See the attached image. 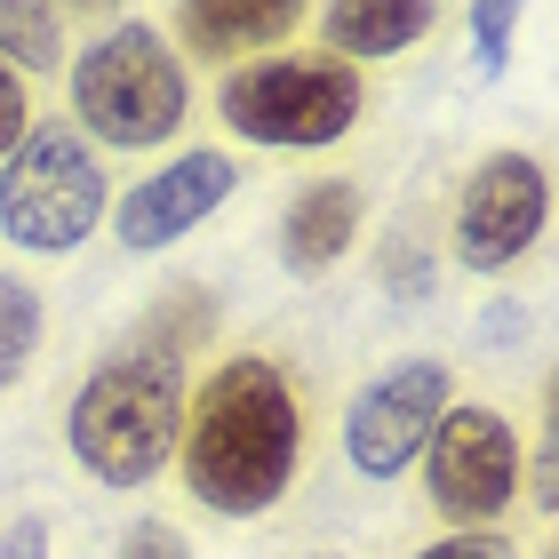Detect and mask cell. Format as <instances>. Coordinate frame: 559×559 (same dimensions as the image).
I'll use <instances>...</instances> for the list:
<instances>
[{"label":"cell","instance_id":"obj_1","mask_svg":"<svg viewBox=\"0 0 559 559\" xmlns=\"http://www.w3.org/2000/svg\"><path fill=\"white\" fill-rule=\"evenodd\" d=\"M192 503L224 520H257L304 472V392L288 360L272 352H224V360L185 392V431H176Z\"/></svg>","mask_w":559,"mask_h":559},{"label":"cell","instance_id":"obj_2","mask_svg":"<svg viewBox=\"0 0 559 559\" xmlns=\"http://www.w3.org/2000/svg\"><path fill=\"white\" fill-rule=\"evenodd\" d=\"M185 368L160 352H112L81 376L64 416V448L96 488H152L176 464V431H185Z\"/></svg>","mask_w":559,"mask_h":559},{"label":"cell","instance_id":"obj_3","mask_svg":"<svg viewBox=\"0 0 559 559\" xmlns=\"http://www.w3.org/2000/svg\"><path fill=\"white\" fill-rule=\"evenodd\" d=\"M72 129L105 152H160L192 120V72L152 24H105L64 64Z\"/></svg>","mask_w":559,"mask_h":559},{"label":"cell","instance_id":"obj_4","mask_svg":"<svg viewBox=\"0 0 559 559\" xmlns=\"http://www.w3.org/2000/svg\"><path fill=\"white\" fill-rule=\"evenodd\" d=\"M224 129L264 144V152H328L360 129L368 112V72L328 57V48H272L224 72L216 88Z\"/></svg>","mask_w":559,"mask_h":559},{"label":"cell","instance_id":"obj_5","mask_svg":"<svg viewBox=\"0 0 559 559\" xmlns=\"http://www.w3.org/2000/svg\"><path fill=\"white\" fill-rule=\"evenodd\" d=\"M105 216H112V176L96 160V144L72 120H33V136L0 160V240L24 257H72Z\"/></svg>","mask_w":559,"mask_h":559},{"label":"cell","instance_id":"obj_6","mask_svg":"<svg viewBox=\"0 0 559 559\" xmlns=\"http://www.w3.org/2000/svg\"><path fill=\"white\" fill-rule=\"evenodd\" d=\"M408 472L424 479V503H431L440 520H455V527H496V520H512V503H520V488H527V455H520L512 416L479 408V400H448Z\"/></svg>","mask_w":559,"mask_h":559},{"label":"cell","instance_id":"obj_7","mask_svg":"<svg viewBox=\"0 0 559 559\" xmlns=\"http://www.w3.org/2000/svg\"><path fill=\"white\" fill-rule=\"evenodd\" d=\"M544 224H551V176H544V160L503 144V152H488V160L464 176L448 248H455V264H464V272L496 280V272H512L527 248L544 240Z\"/></svg>","mask_w":559,"mask_h":559},{"label":"cell","instance_id":"obj_8","mask_svg":"<svg viewBox=\"0 0 559 559\" xmlns=\"http://www.w3.org/2000/svg\"><path fill=\"white\" fill-rule=\"evenodd\" d=\"M448 400H455V368L448 360H392V368H376L368 384L352 392V408H344L352 472L400 479L416 464V448L431 440V424H440Z\"/></svg>","mask_w":559,"mask_h":559},{"label":"cell","instance_id":"obj_9","mask_svg":"<svg viewBox=\"0 0 559 559\" xmlns=\"http://www.w3.org/2000/svg\"><path fill=\"white\" fill-rule=\"evenodd\" d=\"M240 192V160L224 144H185L176 160H160L144 176V185H129L112 200V240L129 248V257H152V248H176L185 233H200L224 200Z\"/></svg>","mask_w":559,"mask_h":559},{"label":"cell","instance_id":"obj_10","mask_svg":"<svg viewBox=\"0 0 559 559\" xmlns=\"http://www.w3.org/2000/svg\"><path fill=\"white\" fill-rule=\"evenodd\" d=\"M312 0H176V40L192 64H248L288 48Z\"/></svg>","mask_w":559,"mask_h":559},{"label":"cell","instance_id":"obj_11","mask_svg":"<svg viewBox=\"0 0 559 559\" xmlns=\"http://www.w3.org/2000/svg\"><path fill=\"white\" fill-rule=\"evenodd\" d=\"M368 224V192L352 185V176H312V185H296L288 216H280V264L296 280H320L352 257V240H360Z\"/></svg>","mask_w":559,"mask_h":559},{"label":"cell","instance_id":"obj_12","mask_svg":"<svg viewBox=\"0 0 559 559\" xmlns=\"http://www.w3.org/2000/svg\"><path fill=\"white\" fill-rule=\"evenodd\" d=\"M448 0H320V48L344 64H384L408 57L416 40L440 33Z\"/></svg>","mask_w":559,"mask_h":559},{"label":"cell","instance_id":"obj_13","mask_svg":"<svg viewBox=\"0 0 559 559\" xmlns=\"http://www.w3.org/2000/svg\"><path fill=\"white\" fill-rule=\"evenodd\" d=\"M0 64L9 72H64L72 48H64V16L48 0H0Z\"/></svg>","mask_w":559,"mask_h":559},{"label":"cell","instance_id":"obj_14","mask_svg":"<svg viewBox=\"0 0 559 559\" xmlns=\"http://www.w3.org/2000/svg\"><path fill=\"white\" fill-rule=\"evenodd\" d=\"M216 336V296L209 288H168L160 304L144 312V336H136V352H160V360H176L185 368L200 344Z\"/></svg>","mask_w":559,"mask_h":559},{"label":"cell","instance_id":"obj_15","mask_svg":"<svg viewBox=\"0 0 559 559\" xmlns=\"http://www.w3.org/2000/svg\"><path fill=\"white\" fill-rule=\"evenodd\" d=\"M40 328H48V312H40V288H33L24 272H0V400L16 392V376H24V368H33Z\"/></svg>","mask_w":559,"mask_h":559},{"label":"cell","instance_id":"obj_16","mask_svg":"<svg viewBox=\"0 0 559 559\" xmlns=\"http://www.w3.org/2000/svg\"><path fill=\"white\" fill-rule=\"evenodd\" d=\"M416 559H520V544L503 536V527H448V536H431Z\"/></svg>","mask_w":559,"mask_h":559},{"label":"cell","instance_id":"obj_17","mask_svg":"<svg viewBox=\"0 0 559 559\" xmlns=\"http://www.w3.org/2000/svg\"><path fill=\"white\" fill-rule=\"evenodd\" d=\"M33 120H40V112H33V81L0 64V160H9V152L33 136Z\"/></svg>","mask_w":559,"mask_h":559},{"label":"cell","instance_id":"obj_18","mask_svg":"<svg viewBox=\"0 0 559 559\" xmlns=\"http://www.w3.org/2000/svg\"><path fill=\"white\" fill-rule=\"evenodd\" d=\"M112 559H192V544H185V527H168V520H136Z\"/></svg>","mask_w":559,"mask_h":559},{"label":"cell","instance_id":"obj_19","mask_svg":"<svg viewBox=\"0 0 559 559\" xmlns=\"http://www.w3.org/2000/svg\"><path fill=\"white\" fill-rule=\"evenodd\" d=\"M0 559H57V544H48V520H40V512L9 520V536H0Z\"/></svg>","mask_w":559,"mask_h":559},{"label":"cell","instance_id":"obj_20","mask_svg":"<svg viewBox=\"0 0 559 559\" xmlns=\"http://www.w3.org/2000/svg\"><path fill=\"white\" fill-rule=\"evenodd\" d=\"M512 9L520 0H479V48L488 57H503V40H512Z\"/></svg>","mask_w":559,"mask_h":559},{"label":"cell","instance_id":"obj_21","mask_svg":"<svg viewBox=\"0 0 559 559\" xmlns=\"http://www.w3.org/2000/svg\"><path fill=\"white\" fill-rule=\"evenodd\" d=\"M57 16H112V9H129V0H48Z\"/></svg>","mask_w":559,"mask_h":559},{"label":"cell","instance_id":"obj_22","mask_svg":"<svg viewBox=\"0 0 559 559\" xmlns=\"http://www.w3.org/2000/svg\"><path fill=\"white\" fill-rule=\"evenodd\" d=\"M312 559H344V551H312Z\"/></svg>","mask_w":559,"mask_h":559},{"label":"cell","instance_id":"obj_23","mask_svg":"<svg viewBox=\"0 0 559 559\" xmlns=\"http://www.w3.org/2000/svg\"><path fill=\"white\" fill-rule=\"evenodd\" d=\"M544 559H551V551H544Z\"/></svg>","mask_w":559,"mask_h":559}]
</instances>
